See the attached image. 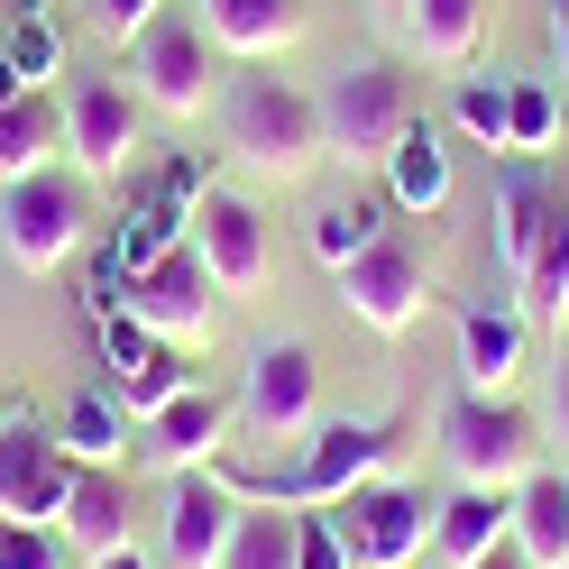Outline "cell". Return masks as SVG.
Instances as JSON below:
<instances>
[{
  "label": "cell",
  "mask_w": 569,
  "mask_h": 569,
  "mask_svg": "<svg viewBox=\"0 0 569 569\" xmlns=\"http://www.w3.org/2000/svg\"><path fill=\"white\" fill-rule=\"evenodd\" d=\"M138 450L157 459L166 478H184V469H221V450H230V432H239V413L221 405V396H202V386H184V396H174L157 422H138Z\"/></svg>",
  "instance_id": "2e32d148"
},
{
  "label": "cell",
  "mask_w": 569,
  "mask_h": 569,
  "mask_svg": "<svg viewBox=\"0 0 569 569\" xmlns=\"http://www.w3.org/2000/svg\"><path fill=\"white\" fill-rule=\"evenodd\" d=\"M92 239V184L83 174H28V184L0 193V248L28 267V276H56L74 248Z\"/></svg>",
  "instance_id": "5b68a950"
},
{
  "label": "cell",
  "mask_w": 569,
  "mask_h": 569,
  "mask_svg": "<svg viewBox=\"0 0 569 569\" xmlns=\"http://www.w3.org/2000/svg\"><path fill=\"white\" fill-rule=\"evenodd\" d=\"M138 83L120 74H74L64 83V157H74L83 184H120V174L138 166Z\"/></svg>",
  "instance_id": "9c48e42d"
},
{
  "label": "cell",
  "mask_w": 569,
  "mask_h": 569,
  "mask_svg": "<svg viewBox=\"0 0 569 569\" xmlns=\"http://www.w3.org/2000/svg\"><path fill=\"white\" fill-rule=\"evenodd\" d=\"M295 569H359L349 560V542H340V523L312 506V515H295Z\"/></svg>",
  "instance_id": "836d02e7"
},
{
  "label": "cell",
  "mask_w": 569,
  "mask_h": 569,
  "mask_svg": "<svg viewBox=\"0 0 569 569\" xmlns=\"http://www.w3.org/2000/svg\"><path fill=\"white\" fill-rule=\"evenodd\" d=\"M111 312L148 322V340H166V349H193V340H211V322H221V284H211V267H202L193 239H174L157 267H138L120 284Z\"/></svg>",
  "instance_id": "8992f818"
},
{
  "label": "cell",
  "mask_w": 569,
  "mask_h": 569,
  "mask_svg": "<svg viewBox=\"0 0 569 569\" xmlns=\"http://www.w3.org/2000/svg\"><path fill=\"white\" fill-rule=\"evenodd\" d=\"M10 92H38V83H19V64H10V38H0V101Z\"/></svg>",
  "instance_id": "60d3db41"
},
{
  "label": "cell",
  "mask_w": 569,
  "mask_h": 569,
  "mask_svg": "<svg viewBox=\"0 0 569 569\" xmlns=\"http://www.w3.org/2000/svg\"><path fill=\"white\" fill-rule=\"evenodd\" d=\"M202 38L221 56L267 64V56H284L303 38V0H202Z\"/></svg>",
  "instance_id": "d6986e66"
},
{
  "label": "cell",
  "mask_w": 569,
  "mask_h": 569,
  "mask_svg": "<svg viewBox=\"0 0 569 569\" xmlns=\"http://www.w3.org/2000/svg\"><path fill=\"white\" fill-rule=\"evenodd\" d=\"M551 64H560V101H569V0H551Z\"/></svg>",
  "instance_id": "74e56055"
},
{
  "label": "cell",
  "mask_w": 569,
  "mask_h": 569,
  "mask_svg": "<svg viewBox=\"0 0 569 569\" xmlns=\"http://www.w3.org/2000/svg\"><path fill=\"white\" fill-rule=\"evenodd\" d=\"M515 551L523 569H569V469H532L515 487Z\"/></svg>",
  "instance_id": "44dd1931"
},
{
  "label": "cell",
  "mask_w": 569,
  "mask_h": 569,
  "mask_svg": "<svg viewBox=\"0 0 569 569\" xmlns=\"http://www.w3.org/2000/svg\"><path fill=\"white\" fill-rule=\"evenodd\" d=\"M230 413H239L248 441H303L312 422H322V359H312L303 340H267L258 359H248Z\"/></svg>",
  "instance_id": "ba28073f"
},
{
  "label": "cell",
  "mask_w": 569,
  "mask_h": 569,
  "mask_svg": "<svg viewBox=\"0 0 569 569\" xmlns=\"http://www.w3.org/2000/svg\"><path fill=\"white\" fill-rule=\"evenodd\" d=\"M129 515H138V496H129V478H120V469H74L56 532H64V551H74V560L92 569V560L129 551Z\"/></svg>",
  "instance_id": "ac0fdd59"
},
{
  "label": "cell",
  "mask_w": 569,
  "mask_h": 569,
  "mask_svg": "<svg viewBox=\"0 0 569 569\" xmlns=\"http://www.w3.org/2000/svg\"><path fill=\"white\" fill-rule=\"evenodd\" d=\"M64 148V101L56 92H10L0 101V193L28 184V174H47Z\"/></svg>",
  "instance_id": "ffe728a7"
},
{
  "label": "cell",
  "mask_w": 569,
  "mask_h": 569,
  "mask_svg": "<svg viewBox=\"0 0 569 569\" xmlns=\"http://www.w3.org/2000/svg\"><path fill=\"white\" fill-rule=\"evenodd\" d=\"M74 551H64L56 523H0V569H64Z\"/></svg>",
  "instance_id": "d6a6232c"
},
{
  "label": "cell",
  "mask_w": 569,
  "mask_h": 569,
  "mask_svg": "<svg viewBox=\"0 0 569 569\" xmlns=\"http://www.w3.org/2000/svg\"><path fill=\"white\" fill-rule=\"evenodd\" d=\"M184 386H193V368H184V349H166V340H157L148 359H138V368H129V377L111 386V396H120V413H129V422H157V413H166L174 396H184Z\"/></svg>",
  "instance_id": "4316f807"
},
{
  "label": "cell",
  "mask_w": 569,
  "mask_h": 569,
  "mask_svg": "<svg viewBox=\"0 0 569 569\" xmlns=\"http://www.w3.org/2000/svg\"><path fill=\"white\" fill-rule=\"evenodd\" d=\"M515 295H523L532 331H569V193H560V211H551V230H542V248H532Z\"/></svg>",
  "instance_id": "484cf974"
},
{
  "label": "cell",
  "mask_w": 569,
  "mask_h": 569,
  "mask_svg": "<svg viewBox=\"0 0 569 569\" xmlns=\"http://www.w3.org/2000/svg\"><path fill=\"white\" fill-rule=\"evenodd\" d=\"M523 359H532L523 303H469L459 312V386H469V396H515Z\"/></svg>",
  "instance_id": "e0dca14e"
},
{
  "label": "cell",
  "mask_w": 569,
  "mask_h": 569,
  "mask_svg": "<svg viewBox=\"0 0 569 569\" xmlns=\"http://www.w3.org/2000/svg\"><path fill=\"white\" fill-rule=\"evenodd\" d=\"M396 19H405V47L422 64H441V74H459L487 38V0H405Z\"/></svg>",
  "instance_id": "603a6c76"
},
{
  "label": "cell",
  "mask_w": 569,
  "mask_h": 569,
  "mask_svg": "<svg viewBox=\"0 0 569 569\" xmlns=\"http://www.w3.org/2000/svg\"><path fill=\"white\" fill-rule=\"evenodd\" d=\"M92 569H166V560H148V551L129 542V551H111V560H92Z\"/></svg>",
  "instance_id": "ab89813d"
},
{
  "label": "cell",
  "mask_w": 569,
  "mask_h": 569,
  "mask_svg": "<svg viewBox=\"0 0 569 569\" xmlns=\"http://www.w3.org/2000/svg\"><path fill=\"white\" fill-rule=\"evenodd\" d=\"M221 569H295V515L284 506H248L239 532H230V551Z\"/></svg>",
  "instance_id": "f1b7e54d"
},
{
  "label": "cell",
  "mask_w": 569,
  "mask_h": 569,
  "mask_svg": "<svg viewBox=\"0 0 569 569\" xmlns=\"http://www.w3.org/2000/svg\"><path fill=\"white\" fill-rule=\"evenodd\" d=\"M506 532H515V496H496V487H459L450 506H432V551H441L450 569L487 560Z\"/></svg>",
  "instance_id": "7402d4cb"
},
{
  "label": "cell",
  "mask_w": 569,
  "mask_h": 569,
  "mask_svg": "<svg viewBox=\"0 0 569 569\" xmlns=\"http://www.w3.org/2000/svg\"><path fill=\"white\" fill-rule=\"evenodd\" d=\"M542 148H560V92L551 83H515V101H506V157H542Z\"/></svg>",
  "instance_id": "4dcf8cb0"
},
{
  "label": "cell",
  "mask_w": 569,
  "mask_h": 569,
  "mask_svg": "<svg viewBox=\"0 0 569 569\" xmlns=\"http://www.w3.org/2000/svg\"><path fill=\"white\" fill-rule=\"evenodd\" d=\"M129 83H138V101H148V111L202 120V101H211V38H202V19L157 10V19L129 38Z\"/></svg>",
  "instance_id": "8fae6325"
},
{
  "label": "cell",
  "mask_w": 569,
  "mask_h": 569,
  "mask_svg": "<svg viewBox=\"0 0 569 569\" xmlns=\"http://www.w3.org/2000/svg\"><path fill=\"white\" fill-rule=\"evenodd\" d=\"M221 148L248 174H267V184H303V174L322 166V111H312V92L284 83V74H239L221 92Z\"/></svg>",
  "instance_id": "7a4b0ae2"
},
{
  "label": "cell",
  "mask_w": 569,
  "mask_h": 569,
  "mask_svg": "<svg viewBox=\"0 0 569 569\" xmlns=\"http://www.w3.org/2000/svg\"><path fill=\"white\" fill-rule=\"evenodd\" d=\"M10 64H19V83H38V92H47L56 74H64V38H56V28H47V10L10 28Z\"/></svg>",
  "instance_id": "1f68e13d"
},
{
  "label": "cell",
  "mask_w": 569,
  "mask_h": 569,
  "mask_svg": "<svg viewBox=\"0 0 569 569\" xmlns=\"http://www.w3.org/2000/svg\"><path fill=\"white\" fill-rule=\"evenodd\" d=\"M0 432H10V405H0Z\"/></svg>",
  "instance_id": "7bdbcfd3"
},
{
  "label": "cell",
  "mask_w": 569,
  "mask_h": 569,
  "mask_svg": "<svg viewBox=\"0 0 569 569\" xmlns=\"http://www.w3.org/2000/svg\"><path fill=\"white\" fill-rule=\"evenodd\" d=\"M368 10H405V0H368Z\"/></svg>",
  "instance_id": "b9f144b4"
},
{
  "label": "cell",
  "mask_w": 569,
  "mask_h": 569,
  "mask_svg": "<svg viewBox=\"0 0 569 569\" xmlns=\"http://www.w3.org/2000/svg\"><path fill=\"white\" fill-rule=\"evenodd\" d=\"M542 422H551V441L569 450V340H560V359H551V413Z\"/></svg>",
  "instance_id": "8d00e7d4"
},
{
  "label": "cell",
  "mask_w": 569,
  "mask_h": 569,
  "mask_svg": "<svg viewBox=\"0 0 569 569\" xmlns=\"http://www.w3.org/2000/svg\"><path fill=\"white\" fill-rule=\"evenodd\" d=\"M312 111H322V157L331 166H386L396 138L413 129V83L386 56H368V64H340V74L312 92Z\"/></svg>",
  "instance_id": "277c9868"
},
{
  "label": "cell",
  "mask_w": 569,
  "mask_h": 569,
  "mask_svg": "<svg viewBox=\"0 0 569 569\" xmlns=\"http://www.w3.org/2000/svg\"><path fill=\"white\" fill-rule=\"evenodd\" d=\"M506 101H515L506 74H459V83H450V120L469 129L487 157H506Z\"/></svg>",
  "instance_id": "f546056e"
},
{
  "label": "cell",
  "mask_w": 569,
  "mask_h": 569,
  "mask_svg": "<svg viewBox=\"0 0 569 569\" xmlns=\"http://www.w3.org/2000/svg\"><path fill=\"white\" fill-rule=\"evenodd\" d=\"M386 202L396 211H441L450 202V148H441L432 120H413L396 138V157H386Z\"/></svg>",
  "instance_id": "cb8c5ba5"
},
{
  "label": "cell",
  "mask_w": 569,
  "mask_h": 569,
  "mask_svg": "<svg viewBox=\"0 0 569 569\" xmlns=\"http://www.w3.org/2000/svg\"><path fill=\"white\" fill-rule=\"evenodd\" d=\"M396 450H405V422H312L303 450H295V469H267V478H230L239 487V506H284V515H312V506H340L349 487H368L396 469Z\"/></svg>",
  "instance_id": "6da1fadb"
},
{
  "label": "cell",
  "mask_w": 569,
  "mask_h": 569,
  "mask_svg": "<svg viewBox=\"0 0 569 569\" xmlns=\"http://www.w3.org/2000/svg\"><path fill=\"white\" fill-rule=\"evenodd\" d=\"M184 239L202 248V267H211L221 295H258V284L276 276V221H267L248 193H202Z\"/></svg>",
  "instance_id": "4fadbf2b"
},
{
  "label": "cell",
  "mask_w": 569,
  "mask_h": 569,
  "mask_svg": "<svg viewBox=\"0 0 569 569\" xmlns=\"http://www.w3.org/2000/svg\"><path fill=\"white\" fill-rule=\"evenodd\" d=\"M157 10H166V0H92V28H101L111 47H129V38H138V28H148Z\"/></svg>",
  "instance_id": "d590c367"
},
{
  "label": "cell",
  "mask_w": 569,
  "mask_h": 569,
  "mask_svg": "<svg viewBox=\"0 0 569 569\" xmlns=\"http://www.w3.org/2000/svg\"><path fill=\"white\" fill-rule=\"evenodd\" d=\"M560 193L569 184H551L542 157H506V166H496V267H506V284H523V267H532V248H542Z\"/></svg>",
  "instance_id": "9a60e30c"
},
{
  "label": "cell",
  "mask_w": 569,
  "mask_h": 569,
  "mask_svg": "<svg viewBox=\"0 0 569 569\" xmlns=\"http://www.w3.org/2000/svg\"><path fill=\"white\" fill-rule=\"evenodd\" d=\"M64 487H74L64 441L10 413V432H0V523H56L64 515Z\"/></svg>",
  "instance_id": "5bb4252c"
},
{
  "label": "cell",
  "mask_w": 569,
  "mask_h": 569,
  "mask_svg": "<svg viewBox=\"0 0 569 569\" xmlns=\"http://www.w3.org/2000/svg\"><path fill=\"white\" fill-rule=\"evenodd\" d=\"M331 284H340L349 322H368L377 340H405L422 312H432V267H422V248L396 239V230H386L377 248H359V258H349Z\"/></svg>",
  "instance_id": "30bf717a"
},
{
  "label": "cell",
  "mask_w": 569,
  "mask_h": 569,
  "mask_svg": "<svg viewBox=\"0 0 569 569\" xmlns=\"http://www.w3.org/2000/svg\"><path fill=\"white\" fill-rule=\"evenodd\" d=\"M148 349H157V340H148V322H129V312H101V359H111L120 377L148 359Z\"/></svg>",
  "instance_id": "e575fe53"
},
{
  "label": "cell",
  "mask_w": 569,
  "mask_h": 569,
  "mask_svg": "<svg viewBox=\"0 0 569 569\" xmlns=\"http://www.w3.org/2000/svg\"><path fill=\"white\" fill-rule=\"evenodd\" d=\"M386 239V202H331V211H312V258H322L331 276L359 258V248Z\"/></svg>",
  "instance_id": "83f0119b"
},
{
  "label": "cell",
  "mask_w": 569,
  "mask_h": 569,
  "mask_svg": "<svg viewBox=\"0 0 569 569\" xmlns=\"http://www.w3.org/2000/svg\"><path fill=\"white\" fill-rule=\"evenodd\" d=\"M469 569H523V551H515V532H506V542H496L487 560H469Z\"/></svg>",
  "instance_id": "f35d334b"
},
{
  "label": "cell",
  "mask_w": 569,
  "mask_h": 569,
  "mask_svg": "<svg viewBox=\"0 0 569 569\" xmlns=\"http://www.w3.org/2000/svg\"><path fill=\"white\" fill-rule=\"evenodd\" d=\"M239 487L221 469H184L166 487V515H157V560L166 569H221L230 551V532H239Z\"/></svg>",
  "instance_id": "7c38bea8"
},
{
  "label": "cell",
  "mask_w": 569,
  "mask_h": 569,
  "mask_svg": "<svg viewBox=\"0 0 569 569\" xmlns=\"http://www.w3.org/2000/svg\"><path fill=\"white\" fill-rule=\"evenodd\" d=\"M441 459H450V478L459 487H496V496H515L532 469H542V422H532L515 396H459L441 405Z\"/></svg>",
  "instance_id": "3957f363"
},
{
  "label": "cell",
  "mask_w": 569,
  "mask_h": 569,
  "mask_svg": "<svg viewBox=\"0 0 569 569\" xmlns=\"http://www.w3.org/2000/svg\"><path fill=\"white\" fill-rule=\"evenodd\" d=\"M322 515L340 523V542H349L359 569H413L422 551H432V496L405 487V478H368V487H349Z\"/></svg>",
  "instance_id": "52a82bcc"
},
{
  "label": "cell",
  "mask_w": 569,
  "mask_h": 569,
  "mask_svg": "<svg viewBox=\"0 0 569 569\" xmlns=\"http://www.w3.org/2000/svg\"><path fill=\"white\" fill-rule=\"evenodd\" d=\"M56 441H64L74 469H120V459H129V413H120V396H111V386L74 396V405H64V422H56Z\"/></svg>",
  "instance_id": "d4e9b609"
}]
</instances>
